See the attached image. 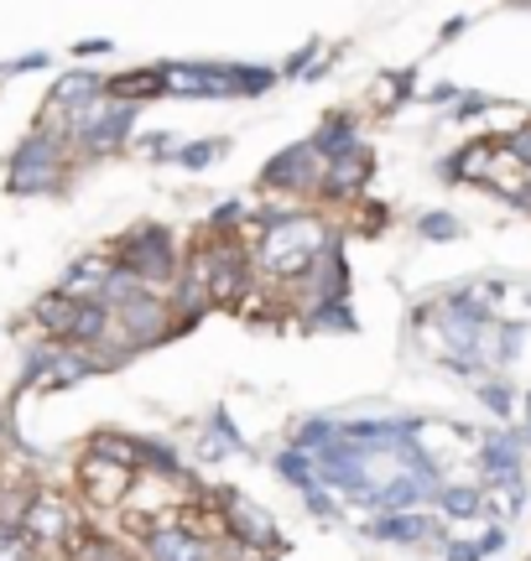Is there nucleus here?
I'll return each mask as SVG.
<instances>
[{"mask_svg": "<svg viewBox=\"0 0 531 561\" xmlns=\"http://www.w3.org/2000/svg\"><path fill=\"white\" fill-rule=\"evenodd\" d=\"M417 234H422V240H432V244H443V240H459V234H464V224L453 219V214H443V208H432V214H422V219H417Z\"/></svg>", "mask_w": 531, "mask_h": 561, "instance_id": "bb28decb", "label": "nucleus"}, {"mask_svg": "<svg viewBox=\"0 0 531 561\" xmlns=\"http://www.w3.org/2000/svg\"><path fill=\"white\" fill-rule=\"evenodd\" d=\"M313 146H318L328 161L349 157V151H365V140H360V121H354V115H328V121L318 125Z\"/></svg>", "mask_w": 531, "mask_h": 561, "instance_id": "6ab92c4d", "label": "nucleus"}, {"mask_svg": "<svg viewBox=\"0 0 531 561\" xmlns=\"http://www.w3.org/2000/svg\"><path fill=\"white\" fill-rule=\"evenodd\" d=\"M474 396H479V405H485V411H490L495 421H511V416H516V390H511L506 380H500V375H485Z\"/></svg>", "mask_w": 531, "mask_h": 561, "instance_id": "5701e85b", "label": "nucleus"}, {"mask_svg": "<svg viewBox=\"0 0 531 561\" xmlns=\"http://www.w3.org/2000/svg\"><path fill=\"white\" fill-rule=\"evenodd\" d=\"M136 110H142V104H125L104 89L94 104H83L79 115H68V146H74V157H83V161L115 157L125 140H131Z\"/></svg>", "mask_w": 531, "mask_h": 561, "instance_id": "20e7f679", "label": "nucleus"}, {"mask_svg": "<svg viewBox=\"0 0 531 561\" xmlns=\"http://www.w3.org/2000/svg\"><path fill=\"white\" fill-rule=\"evenodd\" d=\"M83 453H100V458L125 462V468H136V473H142V462H146V437H136V432H94Z\"/></svg>", "mask_w": 531, "mask_h": 561, "instance_id": "aec40b11", "label": "nucleus"}, {"mask_svg": "<svg viewBox=\"0 0 531 561\" xmlns=\"http://www.w3.org/2000/svg\"><path fill=\"white\" fill-rule=\"evenodd\" d=\"M500 140V151L511 161H521V167H531V125H521V130H511V136H495Z\"/></svg>", "mask_w": 531, "mask_h": 561, "instance_id": "c756f323", "label": "nucleus"}, {"mask_svg": "<svg viewBox=\"0 0 531 561\" xmlns=\"http://www.w3.org/2000/svg\"><path fill=\"white\" fill-rule=\"evenodd\" d=\"M411 89H417V79H411V73H381L370 94H375V104H381V110H396L402 100H411Z\"/></svg>", "mask_w": 531, "mask_h": 561, "instance_id": "a878e982", "label": "nucleus"}, {"mask_svg": "<svg viewBox=\"0 0 531 561\" xmlns=\"http://www.w3.org/2000/svg\"><path fill=\"white\" fill-rule=\"evenodd\" d=\"M485 500H490V494H485V483H479V479L443 483V494H438V504H432V510H438L443 520H490V515H485Z\"/></svg>", "mask_w": 531, "mask_h": 561, "instance_id": "f3484780", "label": "nucleus"}, {"mask_svg": "<svg viewBox=\"0 0 531 561\" xmlns=\"http://www.w3.org/2000/svg\"><path fill=\"white\" fill-rule=\"evenodd\" d=\"M110 89V79H100V73H89V68H74V73H63L53 89H47V110H58L63 121L68 115H79L83 104H94Z\"/></svg>", "mask_w": 531, "mask_h": 561, "instance_id": "dca6fc26", "label": "nucleus"}, {"mask_svg": "<svg viewBox=\"0 0 531 561\" xmlns=\"http://www.w3.org/2000/svg\"><path fill=\"white\" fill-rule=\"evenodd\" d=\"M349 208H354V229H360V234H381V229H386V208H381V203H349Z\"/></svg>", "mask_w": 531, "mask_h": 561, "instance_id": "c85d7f7f", "label": "nucleus"}, {"mask_svg": "<svg viewBox=\"0 0 531 561\" xmlns=\"http://www.w3.org/2000/svg\"><path fill=\"white\" fill-rule=\"evenodd\" d=\"M136 546H142V561H219V541L204 530H188L183 520L146 530Z\"/></svg>", "mask_w": 531, "mask_h": 561, "instance_id": "9b49d317", "label": "nucleus"}, {"mask_svg": "<svg viewBox=\"0 0 531 561\" xmlns=\"http://www.w3.org/2000/svg\"><path fill=\"white\" fill-rule=\"evenodd\" d=\"M0 432H5V416H0Z\"/></svg>", "mask_w": 531, "mask_h": 561, "instance_id": "4c0bfd02", "label": "nucleus"}, {"mask_svg": "<svg viewBox=\"0 0 531 561\" xmlns=\"http://www.w3.org/2000/svg\"><path fill=\"white\" fill-rule=\"evenodd\" d=\"M74 53H79V58H94V53H110V42H104V37H94V42H79Z\"/></svg>", "mask_w": 531, "mask_h": 561, "instance_id": "473e14b6", "label": "nucleus"}, {"mask_svg": "<svg viewBox=\"0 0 531 561\" xmlns=\"http://www.w3.org/2000/svg\"><path fill=\"white\" fill-rule=\"evenodd\" d=\"M328 157L313 140H297L261 167V193H286V198H324Z\"/></svg>", "mask_w": 531, "mask_h": 561, "instance_id": "39448f33", "label": "nucleus"}, {"mask_svg": "<svg viewBox=\"0 0 531 561\" xmlns=\"http://www.w3.org/2000/svg\"><path fill=\"white\" fill-rule=\"evenodd\" d=\"M110 255L131 271V276H142L146 291H172L178 276H183V255H178V240H172V229L167 224H136V229H125L121 240L110 244Z\"/></svg>", "mask_w": 531, "mask_h": 561, "instance_id": "7ed1b4c3", "label": "nucleus"}, {"mask_svg": "<svg viewBox=\"0 0 531 561\" xmlns=\"http://www.w3.org/2000/svg\"><path fill=\"white\" fill-rule=\"evenodd\" d=\"M307 58H313V47H303V53H292V62H286V73L297 79V73H307Z\"/></svg>", "mask_w": 531, "mask_h": 561, "instance_id": "72a5a7b5", "label": "nucleus"}, {"mask_svg": "<svg viewBox=\"0 0 531 561\" xmlns=\"http://www.w3.org/2000/svg\"><path fill=\"white\" fill-rule=\"evenodd\" d=\"M370 541L386 546H443V515L438 510H396V515H375L365 525Z\"/></svg>", "mask_w": 531, "mask_h": 561, "instance_id": "f8f14e48", "label": "nucleus"}, {"mask_svg": "<svg viewBox=\"0 0 531 561\" xmlns=\"http://www.w3.org/2000/svg\"><path fill=\"white\" fill-rule=\"evenodd\" d=\"M21 530H26V536L47 551V557H63V551H68V546L89 530V520L79 515V504H74V500H63V494H53V489H37V494H32V504H26V520H21Z\"/></svg>", "mask_w": 531, "mask_h": 561, "instance_id": "423d86ee", "label": "nucleus"}, {"mask_svg": "<svg viewBox=\"0 0 531 561\" xmlns=\"http://www.w3.org/2000/svg\"><path fill=\"white\" fill-rule=\"evenodd\" d=\"M115 333H121V343L131 354H142V348L178 339V312H172V301L162 291H142V297L115 307Z\"/></svg>", "mask_w": 531, "mask_h": 561, "instance_id": "6e6552de", "label": "nucleus"}, {"mask_svg": "<svg viewBox=\"0 0 531 561\" xmlns=\"http://www.w3.org/2000/svg\"><path fill=\"white\" fill-rule=\"evenodd\" d=\"M527 447H531V390H527Z\"/></svg>", "mask_w": 531, "mask_h": 561, "instance_id": "f704fd0d", "label": "nucleus"}, {"mask_svg": "<svg viewBox=\"0 0 531 561\" xmlns=\"http://www.w3.org/2000/svg\"><path fill=\"white\" fill-rule=\"evenodd\" d=\"M370 178H375V157L370 151H349V157L328 161V182H324V203H360L365 198Z\"/></svg>", "mask_w": 531, "mask_h": 561, "instance_id": "ddd939ff", "label": "nucleus"}, {"mask_svg": "<svg viewBox=\"0 0 531 561\" xmlns=\"http://www.w3.org/2000/svg\"><path fill=\"white\" fill-rule=\"evenodd\" d=\"M527 187H531V167H527Z\"/></svg>", "mask_w": 531, "mask_h": 561, "instance_id": "e433bc0d", "label": "nucleus"}, {"mask_svg": "<svg viewBox=\"0 0 531 561\" xmlns=\"http://www.w3.org/2000/svg\"><path fill=\"white\" fill-rule=\"evenodd\" d=\"M225 151H229L225 140H193V146H183L178 167H188V172H204V167H214V161L225 157Z\"/></svg>", "mask_w": 531, "mask_h": 561, "instance_id": "cd10ccee", "label": "nucleus"}, {"mask_svg": "<svg viewBox=\"0 0 531 561\" xmlns=\"http://www.w3.org/2000/svg\"><path fill=\"white\" fill-rule=\"evenodd\" d=\"M63 557L68 561H142V546H125L121 536H110V530H94V525H89Z\"/></svg>", "mask_w": 531, "mask_h": 561, "instance_id": "a211bd4d", "label": "nucleus"}, {"mask_svg": "<svg viewBox=\"0 0 531 561\" xmlns=\"http://www.w3.org/2000/svg\"><path fill=\"white\" fill-rule=\"evenodd\" d=\"M79 318H83V301L68 297V291H47V297H37V307H32L37 333H42V339H53V343H74Z\"/></svg>", "mask_w": 531, "mask_h": 561, "instance_id": "4468645a", "label": "nucleus"}, {"mask_svg": "<svg viewBox=\"0 0 531 561\" xmlns=\"http://www.w3.org/2000/svg\"><path fill=\"white\" fill-rule=\"evenodd\" d=\"M276 473H282V483H292L297 494L318 489V458H313V453H303V447H292V442L276 453Z\"/></svg>", "mask_w": 531, "mask_h": 561, "instance_id": "4be33fe9", "label": "nucleus"}, {"mask_svg": "<svg viewBox=\"0 0 531 561\" xmlns=\"http://www.w3.org/2000/svg\"><path fill=\"white\" fill-rule=\"evenodd\" d=\"M527 214H531V208H527Z\"/></svg>", "mask_w": 531, "mask_h": 561, "instance_id": "ea45409f", "label": "nucleus"}, {"mask_svg": "<svg viewBox=\"0 0 531 561\" xmlns=\"http://www.w3.org/2000/svg\"><path fill=\"white\" fill-rule=\"evenodd\" d=\"M47 53H26V58H16V62H0V79H16V73H37V68H47Z\"/></svg>", "mask_w": 531, "mask_h": 561, "instance_id": "7c9ffc66", "label": "nucleus"}, {"mask_svg": "<svg viewBox=\"0 0 531 561\" xmlns=\"http://www.w3.org/2000/svg\"><path fill=\"white\" fill-rule=\"evenodd\" d=\"M110 94H115V100H125V104L162 100L167 79H162V68H131V73H115V79H110Z\"/></svg>", "mask_w": 531, "mask_h": 561, "instance_id": "412c9836", "label": "nucleus"}, {"mask_svg": "<svg viewBox=\"0 0 531 561\" xmlns=\"http://www.w3.org/2000/svg\"><path fill=\"white\" fill-rule=\"evenodd\" d=\"M47 551H42L21 525H0V561H42Z\"/></svg>", "mask_w": 531, "mask_h": 561, "instance_id": "b1692460", "label": "nucleus"}, {"mask_svg": "<svg viewBox=\"0 0 531 561\" xmlns=\"http://www.w3.org/2000/svg\"><path fill=\"white\" fill-rule=\"evenodd\" d=\"M303 328H313V333H354V312H349V297H344V301H328V307H318V312H313Z\"/></svg>", "mask_w": 531, "mask_h": 561, "instance_id": "393cba45", "label": "nucleus"}, {"mask_svg": "<svg viewBox=\"0 0 531 561\" xmlns=\"http://www.w3.org/2000/svg\"><path fill=\"white\" fill-rule=\"evenodd\" d=\"M495 100H485V94H464V104H453V115L459 121H474V115H490Z\"/></svg>", "mask_w": 531, "mask_h": 561, "instance_id": "2f4dec72", "label": "nucleus"}, {"mask_svg": "<svg viewBox=\"0 0 531 561\" xmlns=\"http://www.w3.org/2000/svg\"><path fill=\"white\" fill-rule=\"evenodd\" d=\"M495 167H500V140L485 136V140H470L464 151H453V157L443 161V178H453V182H479V187H490Z\"/></svg>", "mask_w": 531, "mask_h": 561, "instance_id": "2eb2a0df", "label": "nucleus"}, {"mask_svg": "<svg viewBox=\"0 0 531 561\" xmlns=\"http://www.w3.org/2000/svg\"><path fill=\"white\" fill-rule=\"evenodd\" d=\"M204 500L214 504V515H219V525H225V536L256 546V551H266V557L282 551V530H276V520H271L256 500H246L240 489H204Z\"/></svg>", "mask_w": 531, "mask_h": 561, "instance_id": "0eeeda50", "label": "nucleus"}, {"mask_svg": "<svg viewBox=\"0 0 531 561\" xmlns=\"http://www.w3.org/2000/svg\"><path fill=\"white\" fill-rule=\"evenodd\" d=\"M334 244H339L334 219L303 208V214H292V219L266 224V234H261V244L250 250V261H256V276H261L271 291H286V286H297L313 265L324 261Z\"/></svg>", "mask_w": 531, "mask_h": 561, "instance_id": "f257e3e1", "label": "nucleus"}, {"mask_svg": "<svg viewBox=\"0 0 531 561\" xmlns=\"http://www.w3.org/2000/svg\"><path fill=\"white\" fill-rule=\"evenodd\" d=\"M74 172V146L68 136L32 130L5 161V193L11 198H37V193H63V182Z\"/></svg>", "mask_w": 531, "mask_h": 561, "instance_id": "f03ea898", "label": "nucleus"}, {"mask_svg": "<svg viewBox=\"0 0 531 561\" xmlns=\"http://www.w3.org/2000/svg\"><path fill=\"white\" fill-rule=\"evenodd\" d=\"M131 489H136V468L110 462V458H100V453H83L79 458V504L83 510L115 515V510H125Z\"/></svg>", "mask_w": 531, "mask_h": 561, "instance_id": "1a4fd4ad", "label": "nucleus"}, {"mask_svg": "<svg viewBox=\"0 0 531 561\" xmlns=\"http://www.w3.org/2000/svg\"><path fill=\"white\" fill-rule=\"evenodd\" d=\"M42 561H68V557H42Z\"/></svg>", "mask_w": 531, "mask_h": 561, "instance_id": "c9c22d12", "label": "nucleus"}, {"mask_svg": "<svg viewBox=\"0 0 531 561\" xmlns=\"http://www.w3.org/2000/svg\"><path fill=\"white\" fill-rule=\"evenodd\" d=\"M516 5H531V0H516Z\"/></svg>", "mask_w": 531, "mask_h": 561, "instance_id": "58836bf2", "label": "nucleus"}, {"mask_svg": "<svg viewBox=\"0 0 531 561\" xmlns=\"http://www.w3.org/2000/svg\"><path fill=\"white\" fill-rule=\"evenodd\" d=\"M527 437H516L511 426H495L479 437V483L495 489V483H527Z\"/></svg>", "mask_w": 531, "mask_h": 561, "instance_id": "9d476101", "label": "nucleus"}]
</instances>
